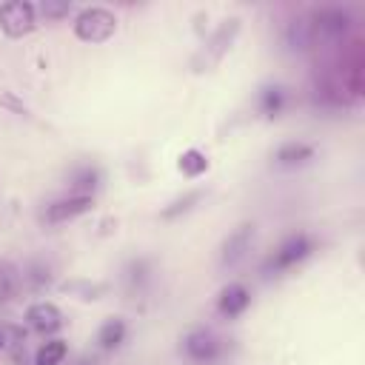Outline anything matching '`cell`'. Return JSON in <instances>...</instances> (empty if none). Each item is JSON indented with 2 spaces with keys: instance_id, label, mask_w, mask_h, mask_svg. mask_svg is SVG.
Returning a JSON list of instances; mask_svg holds the SVG:
<instances>
[{
  "instance_id": "obj_1",
  "label": "cell",
  "mask_w": 365,
  "mask_h": 365,
  "mask_svg": "<svg viewBox=\"0 0 365 365\" xmlns=\"http://www.w3.org/2000/svg\"><path fill=\"white\" fill-rule=\"evenodd\" d=\"M117 31V17L103 6H88L74 20V34L86 43H106Z\"/></svg>"
},
{
  "instance_id": "obj_2",
  "label": "cell",
  "mask_w": 365,
  "mask_h": 365,
  "mask_svg": "<svg viewBox=\"0 0 365 365\" xmlns=\"http://www.w3.org/2000/svg\"><path fill=\"white\" fill-rule=\"evenodd\" d=\"M0 29L9 37H23L34 29V6L26 0H9L0 6Z\"/></svg>"
},
{
  "instance_id": "obj_3",
  "label": "cell",
  "mask_w": 365,
  "mask_h": 365,
  "mask_svg": "<svg viewBox=\"0 0 365 365\" xmlns=\"http://www.w3.org/2000/svg\"><path fill=\"white\" fill-rule=\"evenodd\" d=\"M311 251H314L311 237H305V234H294V237H288V240L277 248V254L271 257L268 268H274V271H285V268L297 265L299 259H305Z\"/></svg>"
},
{
  "instance_id": "obj_4",
  "label": "cell",
  "mask_w": 365,
  "mask_h": 365,
  "mask_svg": "<svg viewBox=\"0 0 365 365\" xmlns=\"http://www.w3.org/2000/svg\"><path fill=\"white\" fill-rule=\"evenodd\" d=\"M26 322L37 334H54V331L63 328V314H60V308L54 302H34L26 311Z\"/></svg>"
},
{
  "instance_id": "obj_5",
  "label": "cell",
  "mask_w": 365,
  "mask_h": 365,
  "mask_svg": "<svg viewBox=\"0 0 365 365\" xmlns=\"http://www.w3.org/2000/svg\"><path fill=\"white\" fill-rule=\"evenodd\" d=\"M182 348H185V354H188L191 359H197V362H211V359L220 354V339H217L211 331L197 328V331H191V334L182 339Z\"/></svg>"
},
{
  "instance_id": "obj_6",
  "label": "cell",
  "mask_w": 365,
  "mask_h": 365,
  "mask_svg": "<svg viewBox=\"0 0 365 365\" xmlns=\"http://www.w3.org/2000/svg\"><path fill=\"white\" fill-rule=\"evenodd\" d=\"M88 208H91V197L88 194L86 197L74 194V197H66V200L51 202L48 211H46V222H66V220H74V217L86 214Z\"/></svg>"
},
{
  "instance_id": "obj_7",
  "label": "cell",
  "mask_w": 365,
  "mask_h": 365,
  "mask_svg": "<svg viewBox=\"0 0 365 365\" xmlns=\"http://www.w3.org/2000/svg\"><path fill=\"white\" fill-rule=\"evenodd\" d=\"M248 302H251L248 288H245V285H240V282H231V285H225V288L220 291L217 311H220L222 317H240V314L248 308Z\"/></svg>"
},
{
  "instance_id": "obj_8",
  "label": "cell",
  "mask_w": 365,
  "mask_h": 365,
  "mask_svg": "<svg viewBox=\"0 0 365 365\" xmlns=\"http://www.w3.org/2000/svg\"><path fill=\"white\" fill-rule=\"evenodd\" d=\"M251 237H254V225H240L222 245V265H234L245 257L248 245H251Z\"/></svg>"
},
{
  "instance_id": "obj_9",
  "label": "cell",
  "mask_w": 365,
  "mask_h": 365,
  "mask_svg": "<svg viewBox=\"0 0 365 365\" xmlns=\"http://www.w3.org/2000/svg\"><path fill=\"white\" fill-rule=\"evenodd\" d=\"M20 285H23L20 268L9 259H0V302H9L11 297H17Z\"/></svg>"
},
{
  "instance_id": "obj_10",
  "label": "cell",
  "mask_w": 365,
  "mask_h": 365,
  "mask_svg": "<svg viewBox=\"0 0 365 365\" xmlns=\"http://www.w3.org/2000/svg\"><path fill=\"white\" fill-rule=\"evenodd\" d=\"M123 339H125V322H123L120 317H114V319L103 322V328H100V334H97V342H100V348L111 351V348H117Z\"/></svg>"
},
{
  "instance_id": "obj_11",
  "label": "cell",
  "mask_w": 365,
  "mask_h": 365,
  "mask_svg": "<svg viewBox=\"0 0 365 365\" xmlns=\"http://www.w3.org/2000/svg\"><path fill=\"white\" fill-rule=\"evenodd\" d=\"M311 157H314V148L305 145V143H288V145H282L277 151V163L279 165H299V163H305Z\"/></svg>"
},
{
  "instance_id": "obj_12",
  "label": "cell",
  "mask_w": 365,
  "mask_h": 365,
  "mask_svg": "<svg viewBox=\"0 0 365 365\" xmlns=\"http://www.w3.org/2000/svg\"><path fill=\"white\" fill-rule=\"evenodd\" d=\"M66 342L63 339H51V342H43L34 354V365H60L66 359Z\"/></svg>"
},
{
  "instance_id": "obj_13",
  "label": "cell",
  "mask_w": 365,
  "mask_h": 365,
  "mask_svg": "<svg viewBox=\"0 0 365 365\" xmlns=\"http://www.w3.org/2000/svg\"><path fill=\"white\" fill-rule=\"evenodd\" d=\"M177 165H180V171H182L185 177H200V174H205V171H208V160H205V154H202V151H197V148L182 151Z\"/></svg>"
},
{
  "instance_id": "obj_14",
  "label": "cell",
  "mask_w": 365,
  "mask_h": 365,
  "mask_svg": "<svg viewBox=\"0 0 365 365\" xmlns=\"http://www.w3.org/2000/svg\"><path fill=\"white\" fill-rule=\"evenodd\" d=\"M348 23H351V17L342 9H328V11L319 14V29L328 31V34H342L348 29Z\"/></svg>"
},
{
  "instance_id": "obj_15",
  "label": "cell",
  "mask_w": 365,
  "mask_h": 365,
  "mask_svg": "<svg viewBox=\"0 0 365 365\" xmlns=\"http://www.w3.org/2000/svg\"><path fill=\"white\" fill-rule=\"evenodd\" d=\"M259 106H262V111H265L268 117H277V114L282 111V88H277V86L262 88V94H259Z\"/></svg>"
},
{
  "instance_id": "obj_16",
  "label": "cell",
  "mask_w": 365,
  "mask_h": 365,
  "mask_svg": "<svg viewBox=\"0 0 365 365\" xmlns=\"http://www.w3.org/2000/svg\"><path fill=\"white\" fill-rule=\"evenodd\" d=\"M97 180H100V174H97L94 168H83V171L74 177V188L80 191V197H86V191H94V188H97Z\"/></svg>"
},
{
  "instance_id": "obj_17",
  "label": "cell",
  "mask_w": 365,
  "mask_h": 365,
  "mask_svg": "<svg viewBox=\"0 0 365 365\" xmlns=\"http://www.w3.org/2000/svg\"><path fill=\"white\" fill-rule=\"evenodd\" d=\"M68 9H71V3H54V0H43L40 3V14L43 17H66L68 14Z\"/></svg>"
},
{
  "instance_id": "obj_18",
  "label": "cell",
  "mask_w": 365,
  "mask_h": 365,
  "mask_svg": "<svg viewBox=\"0 0 365 365\" xmlns=\"http://www.w3.org/2000/svg\"><path fill=\"white\" fill-rule=\"evenodd\" d=\"M197 200H200V194L194 191V194H188V197H182V200H177V202H171V208H165V211H163V217H165V220H171V217H177L180 211H188Z\"/></svg>"
},
{
  "instance_id": "obj_19",
  "label": "cell",
  "mask_w": 365,
  "mask_h": 365,
  "mask_svg": "<svg viewBox=\"0 0 365 365\" xmlns=\"http://www.w3.org/2000/svg\"><path fill=\"white\" fill-rule=\"evenodd\" d=\"M9 348V325H0V351Z\"/></svg>"
}]
</instances>
